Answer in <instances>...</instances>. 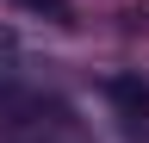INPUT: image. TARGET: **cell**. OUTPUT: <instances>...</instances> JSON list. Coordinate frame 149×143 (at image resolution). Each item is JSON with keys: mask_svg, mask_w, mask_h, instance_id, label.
I'll return each instance as SVG.
<instances>
[{"mask_svg": "<svg viewBox=\"0 0 149 143\" xmlns=\"http://www.w3.org/2000/svg\"><path fill=\"white\" fill-rule=\"evenodd\" d=\"M19 68H25V50L6 25H0V112H6V100L19 93Z\"/></svg>", "mask_w": 149, "mask_h": 143, "instance_id": "cell-2", "label": "cell"}, {"mask_svg": "<svg viewBox=\"0 0 149 143\" xmlns=\"http://www.w3.org/2000/svg\"><path fill=\"white\" fill-rule=\"evenodd\" d=\"M87 143H93V137H87Z\"/></svg>", "mask_w": 149, "mask_h": 143, "instance_id": "cell-4", "label": "cell"}, {"mask_svg": "<svg viewBox=\"0 0 149 143\" xmlns=\"http://www.w3.org/2000/svg\"><path fill=\"white\" fill-rule=\"evenodd\" d=\"M106 93H112V106L124 112V131H130V137H149V87L130 81V75H118Z\"/></svg>", "mask_w": 149, "mask_h": 143, "instance_id": "cell-1", "label": "cell"}, {"mask_svg": "<svg viewBox=\"0 0 149 143\" xmlns=\"http://www.w3.org/2000/svg\"><path fill=\"white\" fill-rule=\"evenodd\" d=\"M19 6H31V13H50V19H62V13H68V0H19Z\"/></svg>", "mask_w": 149, "mask_h": 143, "instance_id": "cell-3", "label": "cell"}]
</instances>
